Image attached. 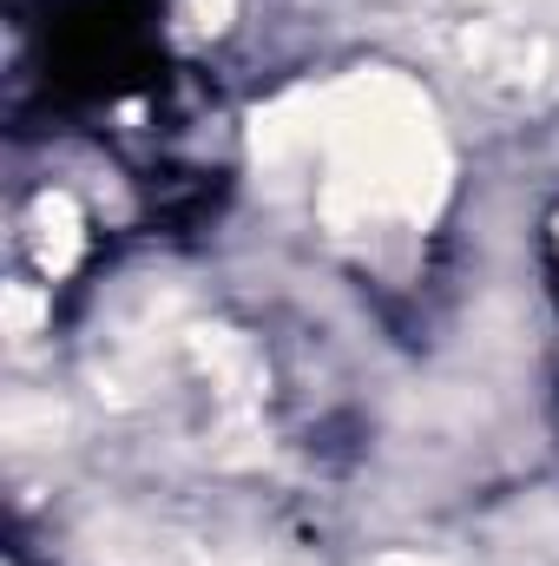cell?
<instances>
[{"label": "cell", "instance_id": "6da1fadb", "mask_svg": "<svg viewBox=\"0 0 559 566\" xmlns=\"http://www.w3.org/2000/svg\"><path fill=\"white\" fill-rule=\"evenodd\" d=\"M257 171L277 198H296L323 238L382 251L434 224L454 158L415 80L362 66L329 86H303L251 119Z\"/></svg>", "mask_w": 559, "mask_h": 566}, {"label": "cell", "instance_id": "7a4b0ae2", "mask_svg": "<svg viewBox=\"0 0 559 566\" xmlns=\"http://www.w3.org/2000/svg\"><path fill=\"white\" fill-rule=\"evenodd\" d=\"M434 53L500 106L559 99V0H415Z\"/></svg>", "mask_w": 559, "mask_h": 566}, {"label": "cell", "instance_id": "3957f363", "mask_svg": "<svg viewBox=\"0 0 559 566\" xmlns=\"http://www.w3.org/2000/svg\"><path fill=\"white\" fill-rule=\"evenodd\" d=\"M99 566H257V560H224L184 534H165V527H106L99 541Z\"/></svg>", "mask_w": 559, "mask_h": 566}, {"label": "cell", "instance_id": "277c9868", "mask_svg": "<svg viewBox=\"0 0 559 566\" xmlns=\"http://www.w3.org/2000/svg\"><path fill=\"white\" fill-rule=\"evenodd\" d=\"M27 231H33L40 271H66V264L80 258V211H73V198L46 191V198L33 205V218H27Z\"/></svg>", "mask_w": 559, "mask_h": 566}, {"label": "cell", "instance_id": "5b68a950", "mask_svg": "<svg viewBox=\"0 0 559 566\" xmlns=\"http://www.w3.org/2000/svg\"><path fill=\"white\" fill-rule=\"evenodd\" d=\"M33 323H40V303L27 296V283H13V290H7V336H13V343H27V336H33Z\"/></svg>", "mask_w": 559, "mask_h": 566}, {"label": "cell", "instance_id": "8992f818", "mask_svg": "<svg viewBox=\"0 0 559 566\" xmlns=\"http://www.w3.org/2000/svg\"><path fill=\"white\" fill-rule=\"evenodd\" d=\"M231 0H191V33H224Z\"/></svg>", "mask_w": 559, "mask_h": 566}, {"label": "cell", "instance_id": "52a82bcc", "mask_svg": "<svg viewBox=\"0 0 559 566\" xmlns=\"http://www.w3.org/2000/svg\"><path fill=\"white\" fill-rule=\"evenodd\" d=\"M395 566H421V560H395Z\"/></svg>", "mask_w": 559, "mask_h": 566}]
</instances>
